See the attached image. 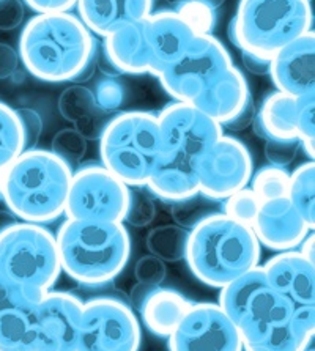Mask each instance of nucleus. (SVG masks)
<instances>
[{
	"label": "nucleus",
	"mask_w": 315,
	"mask_h": 351,
	"mask_svg": "<svg viewBox=\"0 0 315 351\" xmlns=\"http://www.w3.org/2000/svg\"><path fill=\"white\" fill-rule=\"evenodd\" d=\"M98 40L78 14L43 13L25 23L18 54L25 71L45 82H76L95 58Z\"/></svg>",
	"instance_id": "obj_1"
},
{
	"label": "nucleus",
	"mask_w": 315,
	"mask_h": 351,
	"mask_svg": "<svg viewBox=\"0 0 315 351\" xmlns=\"http://www.w3.org/2000/svg\"><path fill=\"white\" fill-rule=\"evenodd\" d=\"M73 167L45 148H25L0 170V199L10 215L46 226L65 215Z\"/></svg>",
	"instance_id": "obj_2"
},
{
	"label": "nucleus",
	"mask_w": 315,
	"mask_h": 351,
	"mask_svg": "<svg viewBox=\"0 0 315 351\" xmlns=\"http://www.w3.org/2000/svg\"><path fill=\"white\" fill-rule=\"evenodd\" d=\"M56 241L62 273L90 289L115 280L131 257V238L124 222L67 217L58 227Z\"/></svg>",
	"instance_id": "obj_3"
},
{
	"label": "nucleus",
	"mask_w": 315,
	"mask_h": 351,
	"mask_svg": "<svg viewBox=\"0 0 315 351\" xmlns=\"http://www.w3.org/2000/svg\"><path fill=\"white\" fill-rule=\"evenodd\" d=\"M261 246L249 226L222 213L192 227L185 260L192 276L213 289H222L260 265Z\"/></svg>",
	"instance_id": "obj_4"
},
{
	"label": "nucleus",
	"mask_w": 315,
	"mask_h": 351,
	"mask_svg": "<svg viewBox=\"0 0 315 351\" xmlns=\"http://www.w3.org/2000/svg\"><path fill=\"white\" fill-rule=\"evenodd\" d=\"M312 24L311 0H240L227 34L240 51L271 58Z\"/></svg>",
	"instance_id": "obj_5"
},
{
	"label": "nucleus",
	"mask_w": 315,
	"mask_h": 351,
	"mask_svg": "<svg viewBox=\"0 0 315 351\" xmlns=\"http://www.w3.org/2000/svg\"><path fill=\"white\" fill-rule=\"evenodd\" d=\"M101 164L130 188H142L159 155L158 114L126 110L100 132Z\"/></svg>",
	"instance_id": "obj_6"
},
{
	"label": "nucleus",
	"mask_w": 315,
	"mask_h": 351,
	"mask_svg": "<svg viewBox=\"0 0 315 351\" xmlns=\"http://www.w3.org/2000/svg\"><path fill=\"white\" fill-rule=\"evenodd\" d=\"M218 306L231 318L243 347L257 345L290 322L295 306L270 285L259 267L220 289Z\"/></svg>",
	"instance_id": "obj_7"
},
{
	"label": "nucleus",
	"mask_w": 315,
	"mask_h": 351,
	"mask_svg": "<svg viewBox=\"0 0 315 351\" xmlns=\"http://www.w3.org/2000/svg\"><path fill=\"white\" fill-rule=\"evenodd\" d=\"M0 273L19 289L45 295L62 274L56 235L32 222H10L0 228Z\"/></svg>",
	"instance_id": "obj_8"
},
{
	"label": "nucleus",
	"mask_w": 315,
	"mask_h": 351,
	"mask_svg": "<svg viewBox=\"0 0 315 351\" xmlns=\"http://www.w3.org/2000/svg\"><path fill=\"white\" fill-rule=\"evenodd\" d=\"M158 126L156 162L180 169L196 170L197 159L224 134L220 123L183 101H174L159 110Z\"/></svg>",
	"instance_id": "obj_9"
},
{
	"label": "nucleus",
	"mask_w": 315,
	"mask_h": 351,
	"mask_svg": "<svg viewBox=\"0 0 315 351\" xmlns=\"http://www.w3.org/2000/svg\"><path fill=\"white\" fill-rule=\"evenodd\" d=\"M128 204L130 186L103 164L89 162L73 170L65 206L68 219L125 222Z\"/></svg>",
	"instance_id": "obj_10"
},
{
	"label": "nucleus",
	"mask_w": 315,
	"mask_h": 351,
	"mask_svg": "<svg viewBox=\"0 0 315 351\" xmlns=\"http://www.w3.org/2000/svg\"><path fill=\"white\" fill-rule=\"evenodd\" d=\"M142 328L130 304L114 296L84 301L78 351H139Z\"/></svg>",
	"instance_id": "obj_11"
},
{
	"label": "nucleus",
	"mask_w": 315,
	"mask_h": 351,
	"mask_svg": "<svg viewBox=\"0 0 315 351\" xmlns=\"http://www.w3.org/2000/svg\"><path fill=\"white\" fill-rule=\"evenodd\" d=\"M232 65L231 52L220 38L211 34H199L188 51L156 77L174 101L191 103L213 79Z\"/></svg>",
	"instance_id": "obj_12"
},
{
	"label": "nucleus",
	"mask_w": 315,
	"mask_h": 351,
	"mask_svg": "<svg viewBox=\"0 0 315 351\" xmlns=\"http://www.w3.org/2000/svg\"><path fill=\"white\" fill-rule=\"evenodd\" d=\"M199 194L222 202L249 186L254 162L249 148L233 136L222 134L196 164Z\"/></svg>",
	"instance_id": "obj_13"
},
{
	"label": "nucleus",
	"mask_w": 315,
	"mask_h": 351,
	"mask_svg": "<svg viewBox=\"0 0 315 351\" xmlns=\"http://www.w3.org/2000/svg\"><path fill=\"white\" fill-rule=\"evenodd\" d=\"M169 351H243V340L218 302H192L172 334Z\"/></svg>",
	"instance_id": "obj_14"
},
{
	"label": "nucleus",
	"mask_w": 315,
	"mask_h": 351,
	"mask_svg": "<svg viewBox=\"0 0 315 351\" xmlns=\"http://www.w3.org/2000/svg\"><path fill=\"white\" fill-rule=\"evenodd\" d=\"M84 301L69 291L49 290L34 307L36 351H78Z\"/></svg>",
	"instance_id": "obj_15"
},
{
	"label": "nucleus",
	"mask_w": 315,
	"mask_h": 351,
	"mask_svg": "<svg viewBox=\"0 0 315 351\" xmlns=\"http://www.w3.org/2000/svg\"><path fill=\"white\" fill-rule=\"evenodd\" d=\"M200 32L183 14L172 8L158 10L143 19L150 74L154 77L165 68L172 66L188 51L191 43Z\"/></svg>",
	"instance_id": "obj_16"
},
{
	"label": "nucleus",
	"mask_w": 315,
	"mask_h": 351,
	"mask_svg": "<svg viewBox=\"0 0 315 351\" xmlns=\"http://www.w3.org/2000/svg\"><path fill=\"white\" fill-rule=\"evenodd\" d=\"M250 228L257 237L260 246L268 247L275 252L298 249L303 239L314 232L300 216V213L293 208L287 197L260 202Z\"/></svg>",
	"instance_id": "obj_17"
},
{
	"label": "nucleus",
	"mask_w": 315,
	"mask_h": 351,
	"mask_svg": "<svg viewBox=\"0 0 315 351\" xmlns=\"http://www.w3.org/2000/svg\"><path fill=\"white\" fill-rule=\"evenodd\" d=\"M268 76L277 92L303 97L315 93V34L307 32L271 57Z\"/></svg>",
	"instance_id": "obj_18"
},
{
	"label": "nucleus",
	"mask_w": 315,
	"mask_h": 351,
	"mask_svg": "<svg viewBox=\"0 0 315 351\" xmlns=\"http://www.w3.org/2000/svg\"><path fill=\"white\" fill-rule=\"evenodd\" d=\"M260 267L270 285L293 306H315V263L296 249L276 252Z\"/></svg>",
	"instance_id": "obj_19"
},
{
	"label": "nucleus",
	"mask_w": 315,
	"mask_h": 351,
	"mask_svg": "<svg viewBox=\"0 0 315 351\" xmlns=\"http://www.w3.org/2000/svg\"><path fill=\"white\" fill-rule=\"evenodd\" d=\"M253 98L244 74L232 65L207 85L191 104L221 126L242 112Z\"/></svg>",
	"instance_id": "obj_20"
},
{
	"label": "nucleus",
	"mask_w": 315,
	"mask_h": 351,
	"mask_svg": "<svg viewBox=\"0 0 315 351\" xmlns=\"http://www.w3.org/2000/svg\"><path fill=\"white\" fill-rule=\"evenodd\" d=\"M78 16L95 36L104 38L126 24L143 21L154 12L153 0H78Z\"/></svg>",
	"instance_id": "obj_21"
},
{
	"label": "nucleus",
	"mask_w": 315,
	"mask_h": 351,
	"mask_svg": "<svg viewBox=\"0 0 315 351\" xmlns=\"http://www.w3.org/2000/svg\"><path fill=\"white\" fill-rule=\"evenodd\" d=\"M101 49L108 57L110 65L121 74L141 76L150 71V58L145 35H143V21L126 24L124 27L110 32L101 43Z\"/></svg>",
	"instance_id": "obj_22"
},
{
	"label": "nucleus",
	"mask_w": 315,
	"mask_h": 351,
	"mask_svg": "<svg viewBox=\"0 0 315 351\" xmlns=\"http://www.w3.org/2000/svg\"><path fill=\"white\" fill-rule=\"evenodd\" d=\"M192 301L174 289L152 287L137 307L142 323L154 336L167 339L188 312Z\"/></svg>",
	"instance_id": "obj_23"
},
{
	"label": "nucleus",
	"mask_w": 315,
	"mask_h": 351,
	"mask_svg": "<svg viewBox=\"0 0 315 351\" xmlns=\"http://www.w3.org/2000/svg\"><path fill=\"white\" fill-rule=\"evenodd\" d=\"M295 121L296 97L276 90L261 101L253 126L255 134L265 141H298Z\"/></svg>",
	"instance_id": "obj_24"
},
{
	"label": "nucleus",
	"mask_w": 315,
	"mask_h": 351,
	"mask_svg": "<svg viewBox=\"0 0 315 351\" xmlns=\"http://www.w3.org/2000/svg\"><path fill=\"white\" fill-rule=\"evenodd\" d=\"M315 334V306H295L285 326L257 345L243 347V351H307Z\"/></svg>",
	"instance_id": "obj_25"
},
{
	"label": "nucleus",
	"mask_w": 315,
	"mask_h": 351,
	"mask_svg": "<svg viewBox=\"0 0 315 351\" xmlns=\"http://www.w3.org/2000/svg\"><path fill=\"white\" fill-rule=\"evenodd\" d=\"M148 193L167 204H178L199 194L196 170L180 169L167 164H154L145 186Z\"/></svg>",
	"instance_id": "obj_26"
},
{
	"label": "nucleus",
	"mask_w": 315,
	"mask_h": 351,
	"mask_svg": "<svg viewBox=\"0 0 315 351\" xmlns=\"http://www.w3.org/2000/svg\"><path fill=\"white\" fill-rule=\"evenodd\" d=\"M0 351H36L34 307L0 309Z\"/></svg>",
	"instance_id": "obj_27"
},
{
	"label": "nucleus",
	"mask_w": 315,
	"mask_h": 351,
	"mask_svg": "<svg viewBox=\"0 0 315 351\" xmlns=\"http://www.w3.org/2000/svg\"><path fill=\"white\" fill-rule=\"evenodd\" d=\"M287 199L290 200L300 216L306 221L311 230L315 227V166L314 161H306L290 173Z\"/></svg>",
	"instance_id": "obj_28"
},
{
	"label": "nucleus",
	"mask_w": 315,
	"mask_h": 351,
	"mask_svg": "<svg viewBox=\"0 0 315 351\" xmlns=\"http://www.w3.org/2000/svg\"><path fill=\"white\" fill-rule=\"evenodd\" d=\"M189 230L177 224L152 228L148 232L145 246L148 252L163 262H180L185 258Z\"/></svg>",
	"instance_id": "obj_29"
},
{
	"label": "nucleus",
	"mask_w": 315,
	"mask_h": 351,
	"mask_svg": "<svg viewBox=\"0 0 315 351\" xmlns=\"http://www.w3.org/2000/svg\"><path fill=\"white\" fill-rule=\"evenodd\" d=\"M24 150V131L16 109L0 99V170Z\"/></svg>",
	"instance_id": "obj_30"
},
{
	"label": "nucleus",
	"mask_w": 315,
	"mask_h": 351,
	"mask_svg": "<svg viewBox=\"0 0 315 351\" xmlns=\"http://www.w3.org/2000/svg\"><path fill=\"white\" fill-rule=\"evenodd\" d=\"M288 182H290V173L287 172V169L268 164L253 173L249 188L260 202H268L287 197Z\"/></svg>",
	"instance_id": "obj_31"
},
{
	"label": "nucleus",
	"mask_w": 315,
	"mask_h": 351,
	"mask_svg": "<svg viewBox=\"0 0 315 351\" xmlns=\"http://www.w3.org/2000/svg\"><path fill=\"white\" fill-rule=\"evenodd\" d=\"M58 110L63 119L71 123H76L84 117L100 112V109L96 108L92 88L84 87L82 84H73L63 90L58 98Z\"/></svg>",
	"instance_id": "obj_32"
},
{
	"label": "nucleus",
	"mask_w": 315,
	"mask_h": 351,
	"mask_svg": "<svg viewBox=\"0 0 315 351\" xmlns=\"http://www.w3.org/2000/svg\"><path fill=\"white\" fill-rule=\"evenodd\" d=\"M218 204H221V202L210 200L204 195L197 194L188 200L172 204V216L177 226L186 228V230H191L192 227H196L205 217L220 213L221 205L218 206Z\"/></svg>",
	"instance_id": "obj_33"
},
{
	"label": "nucleus",
	"mask_w": 315,
	"mask_h": 351,
	"mask_svg": "<svg viewBox=\"0 0 315 351\" xmlns=\"http://www.w3.org/2000/svg\"><path fill=\"white\" fill-rule=\"evenodd\" d=\"M296 139L306 155L314 161L315 143V93L296 98Z\"/></svg>",
	"instance_id": "obj_34"
},
{
	"label": "nucleus",
	"mask_w": 315,
	"mask_h": 351,
	"mask_svg": "<svg viewBox=\"0 0 315 351\" xmlns=\"http://www.w3.org/2000/svg\"><path fill=\"white\" fill-rule=\"evenodd\" d=\"M259 206L260 200L257 195L250 191L249 186H246V188L237 191L221 202V213L233 221L250 227L255 219V215H257Z\"/></svg>",
	"instance_id": "obj_35"
},
{
	"label": "nucleus",
	"mask_w": 315,
	"mask_h": 351,
	"mask_svg": "<svg viewBox=\"0 0 315 351\" xmlns=\"http://www.w3.org/2000/svg\"><path fill=\"white\" fill-rule=\"evenodd\" d=\"M52 153L68 162L69 166L78 164L87 152V141L74 130V128H65L60 130L52 139Z\"/></svg>",
	"instance_id": "obj_36"
},
{
	"label": "nucleus",
	"mask_w": 315,
	"mask_h": 351,
	"mask_svg": "<svg viewBox=\"0 0 315 351\" xmlns=\"http://www.w3.org/2000/svg\"><path fill=\"white\" fill-rule=\"evenodd\" d=\"M156 216V205L145 188H130V204L125 222L135 227H147Z\"/></svg>",
	"instance_id": "obj_37"
},
{
	"label": "nucleus",
	"mask_w": 315,
	"mask_h": 351,
	"mask_svg": "<svg viewBox=\"0 0 315 351\" xmlns=\"http://www.w3.org/2000/svg\"><path fill=\"white\" fill-rule=\"evenodd\" d=\"M96 108L103 112H112L117 110L121 104L125 103L126 90L125 85L121 84L117 77H100L95 84V88L92 90Z\"/></svg>",
	"instance_id": "obj_38"
},
{
	"label": "nucleus",
	"mask_w": 315,
	"mask_h": 351,
	"mask_svg": "<svg viewBox=\"0 0 315 351\" xmlns=\"http://www.w3.org/2000/svg\"><path fill=\"white\" fill-rule=\"evenodd\" d=\"M41 293L36 291L24 290L19 287L13 285L12 282L3 278L0 273V309L8 306H25V307H35L36 302L41 300Z\"/></svg>",
	"instance_id": "obj_39"
},
{
	"label": "nucleus",
	"mask_w": 315,
	"mask_h": 351,
	"mask_svg": "<svg viewBox=\"0 0 315 351\" xmlns=\"http://www.w3.org/2000/svg\"><path fill=\"white\" fill-rule=\"evenodd\" d=\"M165 274H167L165 262L154 257L152 254L139 260L135 268V278L137 279L139 284H145L150 287H158L161 284Z\"/></svg>",
	"instance_id": "obj_40"
},
{
	"label": "nucleus",
	"mask_w": 315,
	"mask_h": 351,
	"mask_svg": "<svg viewBox=\"0 0 315 351\" xmlns=\"http://www.w3.org/2000/svg\"><path fill=\"white\" fill-rule=\"evenodd\" d=\"M298 148V141H266L265 156L271 166L285 169L295 159Z\"/></svg>",
	"instance_id": "obj_41"
},
{
	"label": "nucleus",
	"mask_w": 315,
	"mask_h": 351,
	"mask_svg": "<svg viewBox=\"0 0 315 351\" xmlns=\"http://www.w3.org/2000/svg\"><path fill=\"white\" fill-rule=\"evenodd\" d=\"M16 114H18L21 125H23L25 148H34L43 132V120L40 114L30 108L16 109Z\"/></svg>",
	"instance_id": "obj_42"
},
{
	"label": "nucleus",
	"mask_w": 315,
	"mask_h": 351,
	"mask_svg": "<svg viewBox=\"0 0 315 351\" xmlns=\"http://www.w3.org/2000/svg\"><path fill=\"white\" fill-rule=\"evenodd\" d=\"M24 19L23 0H0V30H13Z\"/></svg>",
	"instance_id": "obj_43"
},
{
	"label": "nucleus",
	"mask_w": 315,
	"mask_h": 351,
	"mask_svg": "<svg viewBox=\"0 0 315 351\" xmlns=\"http://www.w3.org/2000/svg\"><path fill=\"white\" fill-rule=\"evenodd\" d=\"M36 14L43 13H67L76 8L78 0H23Z\"/></svg>",
	"instance_id": "obj_44"
},
{
	"label": "nucleus",
	"mask_w": 315,
	"mask_h": 351,
	"mask_svg": "<svg viewBox=\"0 0 315 351\" xmlns=\"http://www.w3.org/2000/svg\"><path fill=\"white\" fill-rule=\"evenodd\" d=\"M19 54L13 46L0 43V81L12 77L19 68Z\"/></svg>",
	"instance_id": "obj_45"
},
{
	"label": "nucleus",
	"mask_w": 315,
	"mask_h": 351,
	"mask_svg": "<svg viewBox=\"0 0 315 351\" xmlns=\"http://www.w3.org/2000/svg\"><path fill=\"white\" fill-rule=\"evenodd\" d=\"M242 62L249 73L257 74V76H268L270 74L271 58L253 54V52L248 51H242Z\"/></svg>",
	"instance_id": "obj_46"
},
{
	"label": "nucleus",
	"mask_w": 315,
	"mask_h": 351,
	"mask_svg": "<svg viewBox=\"0 0 315 351\" xmlns=\"http://www.w3.org/2000/svg\"><path fill=\"white\" fill-rule=\"evenodd\" d=\"M255 112H257V110H255V103H254V99L250 98L248 103H246V106H244V108H243L242 112H240L237 117H235V119H232L231 121H229L227 125H224L222 128H229V130H231V131H243V130H246L248 126L253 125V121L255 119Z\"/></svg>",
	"instance_id": "obj_47"
},
{
	"label": "nucleus",
	"mask_w": 315,
	"mask_h": 351,
	"mask_svg": "<svg viewBox=\"0 0 315 351\" xmlns=\"http://www.w3.org/2000/svg\"><path fill=\"white\" fill-rule=\"evenodd\" d=\"M315 237H314V232L309 233V235L303 239L300 246H298L296 251L300 252L304 258H307L309 262L315 263V257H314V246H315Z\"/></svg>",
	"instance_id": "obj_48"
},
{
	"label": "nucleus",
	"mask_w": 315,
	"mask_h": 351,
	"mask_svg": "<svg viewBox=\"0 0 315 351\" xmlns=\"http://www.w3.org/2000/svg\"><path fill=\"white\" fill-rule=\"evenodd\" d=\"M169 2H172L175 5V3H178V2H183V0H169ZM191 2L202 3V5H205V7H208V8L216 10L218 7H221V5L224 3V0H191Z\"/></svg>",
	"instance_id": "obj_49"
},
{
	"label": "nucleus",
	"mask_w": 315,
	"mask_h": 351,
	"mask_svg": "<svg viewBox=\"0 0 315 351\" xmlns=\"http://www.w3.org/2000/svg\"><path fill=\"white\" fill-rule=\"evenodd\" d=\"M153 2H154V3H156V2L161 3V2H169V0H153Z\"/></svg>",
	"instance_id": "obj_50"
},
{
	"label": "nucleus",
	"mask_w": 315,
	"mask_h": 351,
	"mask_svg": "<svg viewBox=\"0 0 315 351\" xmlns=\"http://www.w3.org/2000/svg\"><path fill=\"white\" fill-rule=\"evenodd\" d=\"M307 351H312V350H307Z\"/></svg>",
	"instance_id": "obj_51"
}]
</instances>
